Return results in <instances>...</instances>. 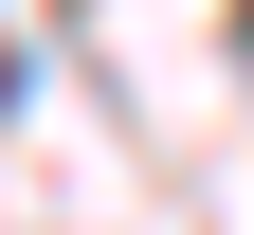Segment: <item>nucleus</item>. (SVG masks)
<instances>
[{"label": "nucleus", "instance_id": "obj_1", "mask_svg": "<svg viewBox=\"0 0 254 235\" xmlns=\"http://www.w3.org/2000/svg\"><path fill=\"white\" fill-rule=\"evenodd\" d=\"M236 54H254V0H236Z\"/></svg>", "mask_w": 254, "mask_h": 235}]
</instances>
